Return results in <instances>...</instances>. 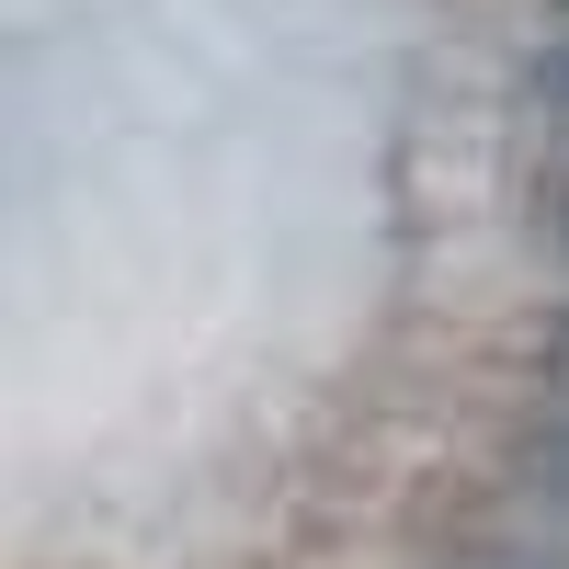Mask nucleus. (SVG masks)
Wrapping results in <instances>:
<instances>
[{"label": "nucleus", "instance_id": "1", "mask_svg": "<svg viewBox=\"0 0 569 569\" xmlns=\"http://www.w3.org/2000/svg\"><path fill=\"white\" fill-rule=\"evenodd\" d=\"M525 467H536V490H558V501H569V410L525 433Z\"/></svg>", "mask_w": 569, "mask_h": 569}, {"label": "nucleus", "instance_id": "2", "mask_svg": "<svg viewBox=\"0 0 569 569\" xmlns=\"http://www.w3.org/2000/svg\"><path fill=\"white\" fill-rule=\"evenodd\" d=\"M525 91H536V103H547V126H569V34H558L547 58H536V80H525Z\"/></svg>", "mask_w": 569, "mask_h": 569}, {"label": "nucleus", "instance_id": "3", "mask_svg": "<svg viewBox=\"0 0 569 569\" xmlns=\"http://www.w3.org/2000/svg\"><path fill=\"white\" fill-rule=\"evenodd\" d=\"M558 262H569V206H558Z\"/></svg>", "mask_w": 569, "mask_h": 569}, {"label": "nucleus", "instance_id": "4", "mask_svg": "<svg viewBox=\"0 0 569 569\" xmlns=\"http://www.w3.org/2000/svg\"><path fill=\"white\" fill-rule=\"evenodd\" d=\"M558 376H569V330H558Z\"/></svg>", "mask_w": 569, "mask_h": 569}]
</instances>
